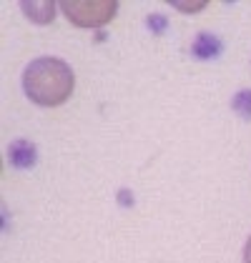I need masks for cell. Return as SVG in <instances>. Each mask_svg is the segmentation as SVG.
<instances>
[{
	"label": "cell",
	"instance_id": "cell-1",
	"mask_svg": "<svg viewBox=\"0 0 251 263\" xmlns=\"http://www.w3.org/2000/svg\"><path fill=\"white\" fill-rule=\"evenodd\" d=\"M76 76L70 65L61 58H35L23 73V90L35 105L56 108L70 98Z\"/></svg>",
	"mask_w": 251,
	"mask_h": 263
},
{
	"label": "cell",
	"instance_id": "cell-2",
	"mask_svg": "<svg viewBox=\"0 0 251 263\" xmlns=\"http://www.w3.org/2000/svg\"><path fill=\"white\" fill-rule=\"evenodd\" d=\"M58 5L78 28H103L118 10L116 0H61Z\"/></svg>",
	"mask_w": 251,
	"mask_h": 263
},
{
	"label": "cell",
	"instance_id": "cell-3",
	"mask_svg": "<svg viewBox=\"0 0 251 263\" xmlns=\"http://www.w3.org/2000/svg\"><path fill=\"white\" fill-rule=\"evenodd\" d=\"M38 158V153H35V145L30 141H13L8 145V161L10 165H15V168H30L33 163Z\"/></svg>",
	"mask_w": 251,
	"mask_h": 263
},
{
	"label": "cell",
	"instance_id": "cell-4",
	"mask_svg": "<svg viewBox=\"0 0 251 263\" xmlns=\"http://www.w3.org/2000/svg\"><path fill=\"white\" fill-rule=\"evenodd\" d=\"M21 8H23V13L33 23H38V25H48V23L56 18V3L53 0H38V3L21 0Z\"/></svg>",
	"mask_w": 251,
	"mask_h": 263
},
{
	"label": "cell",
	"instance_id": "cell-5",
	"mask_svg": "<svg viewBox=\"0 0 251 263\" xmlns=\"http://www.w3.org/2000/svg\"><path fill=\"white\" fill-rule=\"evenodd\" d=\"M191 53L196 58H201V61H211V58H216L221 53V41L216 35H211V33H201V35H196Z\"/></svg>",
	"mask_w": 251,
	"mask_h": 263
},
{
	"label": "cell",
	"instance_id": "cell-6",
	"mask_svg": "<svg viewBox=\"0 0 251 263\" xmlns=\"http://www.w3.org/2000/svg\"><path fill=\"white\" fill-rule=\"evenodd\" d=\"M231 108H234V113H239L244 121H251V90L236 93L234 101H231Z\"/></svg>",
	"mask_w": 251,
	"mask_h": 263
},
{
	"label": "cell",
	"instance_id": "cell-7",
	"mask_svg": "<svg viewBox=\"0 0 251 263\" xmlns=\"http://www.w3.org/2000/svg\"><path fill=\"white\" fill-rule=\"evenodd\" d=\"M206 3L209 0H171V5L181 13H199V10H204Z\"/></svg>",
	"mask_w": 251,
	"mask_h": 263
},
{
	"label": "cell",
	"instance_id": "cell-8",
	"mask_svg": "<svg viewBox=\"0 0 251 263\" xmlns=\"http://www.w3.org/2000/svg\"><path fill=\"white\" fill-rule=\"evenodd\" d=\"M166 15H148V28L153 33H164L166 30Z\"/></svg>",
	"mask_w": 251,
	"mask_h": 263
},
{
	"label": "cell",
	"instance_id": "cell-9",
	"mask_svg": "<svg viewBox=\"0 0 251 263\" xmlns=\"http://www.w3.org/2000/svg\"><path fill=\"white\" fill-rule=\"evenodd\" d=\"M118 201L123 203V205H133V196H131V191H118Z\"/></svg>",
	"mask_w": 251,
	"mask_h": 263
},
{
	"label": "cell",
	"instance_id": "cell-10",
	"mask_svg": "<svg viewBox=\"0 0 251 263\" xmlns=\"http://www.w3.org/2000/svg\"><path fill=\"white\" fill-rule=\"evenodd\" d=\"M244 263H251V236L246 241V246H244Z\"/></svg>",
	"mask_w": 251,
	"mask_h": 263
}]
</instances>
